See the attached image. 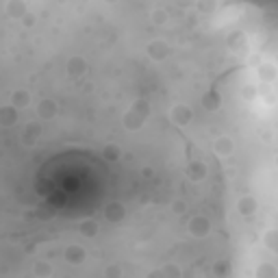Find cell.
Returning a JSON list of instances; mask_svg holds the SVG:
<instances>
[{"label":"cell","instance_id":"cell-3","mask_svg":"<svg viewBox=\"0 0 278 278\" xmlns=\"http://www.w3.org/2000/svg\"><path fill=\"white\" fill-rule=\"evenodd\" d=\"M235 152V142L230 137H219L215 142V155L219 157H230Z\"/></svg>","mask_w":278,"mask_h":278},{"label":"cell","instance_id":"cell-6","mask_svg":"<svg viewBox=\"0 0 278 278\" xmlns=\"http://www.w3.org/2000/svg\"><path fill=\"white\" fill-rule=\"evenodd\" d=\"M167 53H170V48H167L163 41H152L148 46V55H150V59H155V61H163Z\"/></svg>","mask_w":278,"mask_h":278},{"label":"cell","instance_id":"cell-22","mask_svg":"<svg viewBox=\"0 0 278 278\" xmlns=\"http://www.w3.org/2000/svg\"><path fill=\"white\" fill-rule=\"evenodd\" d=\"M118 274H120V267H109V269H107V276H109V278H115Z\"/></svg>","mask_w":278,"mask_h":278},{"label":"cell","instance_id":"cell-9","mask_svg":"<svg viewBox=\"0 0 278 278\" xmlns=\"http://www.w3.org/2000/svg\"><path fill=\"white\" fill-rule=\"evenodd\" d=\"M105 217L109 219V222H120V219L124 217V207H122V204H118V202H111L105 209Z\"/></svg>","mask_w":278,"mask_h":278},{"label":"cell","instance_id":"cell-1","mask_svg":"<svg viewBox=\"0 0 278 278\" xmlns=\"http://www.w3.org/2000/svg\"><path fill=\"white\" fill-rule=\"evenodd\" d=\"M209 230H211V222L204 215L192 217V222H189V233H192L194 237H207Z\"/></svg>","mask_w":278,"mask_h":278},{"label":"cell","instance_id":"cell-13","mask_svg":"<svg viewBox=\"0 0 278 278\" xmlns=\"http://www.w3.org/2000/svg\"><path fill=\"white\" fill-rule=\"evenodd\" d=\"M278 269L274 267V263H261L257 267V278H276Z\"/></svg>","mask_w":278,"mask_h":278},{"label":"cell","instance_id":"cell-8","mask_svg":"<svg viewBox=\"0 0 278 278\" xmlns=\"http://www.w3.org/2000/svg\"><path fill=\"white\" fill-rule=\"evenodd\" d=\"M237 209L241 215H252L254 211H257V200H254L252 196H244V198L237 202Z\"/></svg>","mask_w":278,"mask_h":278},{"label":"cell","instance_id":"cell-4","mask_svg":"<svg viewBox=\"0 0 278 278\" xmlns=\"http://www.w3.org/2000/svg\"><path fill=\"white\" fill-rule=\"evenodd\" d=\"M172 120L178 124V126H185V124H189V120H192V111H189V107L185 105H176L172 109Z\"/></svg>","mask_w":278,"mask_h":278},{"label":"cell","instance_id":"cell-19","mask_svg":"<svg viewBox=\"0 0 278 278\" xmlns=\"http://www.w3.org/2000/svg\"><path fill=\"white\" fill-rule=\"evenodd\" d=\"M37 135H39V128L35 126V124H28L26 130H24V139H28V142H31V139H37Z\"/></svg>","mask_w":278,"mask_h":278},{"label":"cell","instance_id":"cell-17","mask_svg":"<svg viewBox=\"0 0 278 278\" xmlns=\"http://www.w3.org/2000/svg\"><path fill=\"white\" fill-rule=\"evenodd\" d=\"M204 174H207V167H204V163H200V161H196V163H192V167H189V178H194V180H202Z\"/></svg>","mask_w":278,"mask_h":278},{"label":"cell","instance_id":"cell-25","mask_svg":"<svg viewBox=\"0 0 278 278\" xmlns=\"http://www.w3.org/2000/svg\"><path fill=\"white\" fill-rule=\"evenodd\" d=\"M276 165H278V155H276Z\"/></svg>","mask_w":278,"mask_h":278},{"label":"cell","instance_id":"cell-7","mask_svg":"<svg viewBox=\"0 0 278 278\" xmlns=\"http://www.w3.org/2000/svg\"><path fill=\"white\" fill-rule=\"evenodd\" d=\"M35 109H37V115L41 120H50V118H55V113H57V105L53 100H39V105Z\"/></svg>","mask_w":278,"mask_h":278},{"label":"cell","instance_id":"cell-24","mask_svg":"<svg viewBox=\"0 0 278 278\" xmlns=\"http://www.w3.org/2000/svg\"><path fill=\"white\" fill-rule=\"evenodd\" d=\"M155 22H159V24H163V22H165V13H163V11L155 13Z\"/></svg>","mask_w":278,"mask_h":278},{"label":"cell","instance_id":"cell-21","mask_svg":"<svg viewBox=\"0 0 278 278\" xmlns=\"http://www.w3.org/2000/svg\"><path fill=\"white\" fill-rule=\"evenodd\" d=\"M148 278H167V276H165L163 269H157V272H150V274H148Z\"/></svg>","mask_w":278,"mask_h":278},{"label":"cell","instance_id":"cell-23","mask_svg":"<svg viewBox=\"0 0 278 278\" xmlns=\"http://www.w3.org/2000/svg\"><path fill=\"white\" fill-rule=\"evenodd\" d=\"M172 209L176 211V213H182V211H185V204H182V202H174V204H172Z\"/></svg>","mask_w":278,"mask_h":278},{"label":"cell","instance_id":"cell-2","mask_svg":"<svg viewBox=\"0 0 278 278\" xmlns=\"http://www.w3.org/2000/svg\"><path fill=\"white\" fill-rule=\"evenodd\" d=\"M31 100H33V96H31V91H28V89H16L11 94L9 105H13L16 109H24V107L31 105Z\"/></svg>","mask_w":278,"mask_h":278},{"label":"cell","instance_id":"cell-15","mask_svg":"<svg viewBox=\"0 0 278 278\" xmlns=\"http://www.w3.org/2000/svg\"><path fill=\"white\" fill-rule=\"evenodd\" d=\"M85 68H87V65H85V61L80 59V57H74V59H70V61H68V72H70V74H74V76L83 74Z\"/></svg>","mask_w":278,"mask_h":278},{"label":"cell","instance_id":"cell-5","mask_svg":"<svg viewBox=\"0 0 278 278\" xmlns=\"http://www.w3.org/2000/svg\"><path fill=\"white\" fill-rule=\"evenodd\" d=\"M85 257H87V252L76 244L68 246V250H65V259H68L70 263H74V265H80V263L85 261Z\"/></svg>","mask_w":278,"mask_h":278},{"label":"cell","instance_id":"cell-10","mask_svg":"<svg viewBox=\"0 0 278 278\" xmlns=\"http://www.w3.org/2000/svg\"><path fill=\"white\" fill-rule=\"evenodd\" d=\"M263 244H265L267 250H272L274 254H278V228H269L263 235Z\"/></svg>","mask_w":278,"mask_h":278},{"label":"cell","instance_id":"cell-14","mask_svg":"<svg viewBox=\"0 0 278 278\" xmlns=\"http://www.w3.org/2000/svg\"><path fill=\"white\" fill-rule=\"evenodd\" d=\"M100 230V226L94 222V219H85L83 224H80V235L83 237H96Z\"/></svg>","mask_w":278,"mask_h":278},{"label":"cell","instance_id":"cell-11","mask_svg":"<svg viewBox=\"0 0 278 278\" xmlns=\"http://www.w3.org/2000/svg\"><path fill=\"white\" fill-rule=\"evenodd\" d=\"M0 118H3L5 126H11L13 122H18V109L13 107V105H5L3 111H0Z\"/></svg>","mask_w":278,"mask_h":278},{"label":"cell","instance_id":"cell-12","mask_svg":"<svg viewBox=\"0 0 278 278\" xmlns=\"http://www.w3.org/2000/svg\"><path fill=\"white\" fill-rule=\"evenodd\" d=\"M33 274L37 276V278H48L50 274H53V265H50L48 261H35Z\"/></svg>","mask_w":278,"mask_h":278},{"label":"cell","instance_id":"cell-20","mask_svg":"<svg viewBox=\"0 0 278 278\" xmlns=\"http://www.w3.org/2000/svg\"><path fill=\"white\" fill-rule=\"evenodd\" d=\"M163 272H165L167 278H180V269H178L176 265H165Z\"/></svg>","mask_w":278,"mask_h":278},{"label":"cell","instance_id":"cell-18","mask_svg":"<svg viewBox=\"0 0 278 278\" xmlns=\"http://www.w3.org/2000/svg\"><path fill=\"white\" fill-rule=\"evenodd\" d=\"M105 157L109 161H118L120 159V148H118V146H107V148H105Z\"/></svg>","mask_w":278,"mask_h":278},{"label":"cell","instance_id":"cell-16","mask_svg":"<svg viewBox=\"0 0 278 278\" xmlns=\"http://www.w3.org/2000/svg\"><path fill=\"white\" fill-rule=\"evenodd\" d=\"M257 74H259L261 80L269 83V80H274V78H276V70H274L269 63H263V65H259V72H257Z\"/></svg>","mask_w":278,"mask_h":278}]
</instances>
